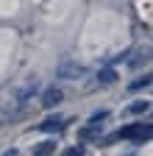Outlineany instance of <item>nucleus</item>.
<instances>
[{"label":"nucleus","mask_w":153,"mask_h":156,"mask_svg":"<svg viewBox=\"0 0 153 156\" xmlns=\"http://www.w3.org/2000/svg\"><path fill=\"white\" fill-rule=\"evenodd\" d=\"M148 109H150V103H148V101H142V103L128 106V114H142V112H148Z\"/></svg>","instance_id":"6"},{"label":"nucleus","mask_w":153,"mask_h":156,"mask_svg":"<svg viewBox=\"0 0 153 156\" xmlns=\"http://www.w3.org/2000/svg\"><path fill=\"white\" fill-rule=\"evenodd\" d=\"M3 156H17V153H14V151H6V153H3Z\"/></svg>","instance_id":"10"},{"label":"nucleus","mask_w":153,"mask_h":156,"mask_svg":"<svg viewBox=\"0 0 153 156\" xmlns=\"http://www.w3.org/2000/svg\"><path fill=\"white\" fill-rule=\"evenodd\" d=\"M117 134H120V140H131V136H137V134H142L145 140H148V134H150V126H145V128H142V126H125V128H120Z\"/></svg>","instance_id":"1"},{"label":"nucleus","mask_w":153,"mask_h":156,"mask_svg":"<svg viewBox=\"0 0 153 156\" xmlns=\"http://www.w3.org/2000/svg\"><path fill=\"white\" fill-rule=\"evenodd\" d=\"M106 117H109V112H98V114L89 117V123H100V120H106Z\"/></svg>","instance_id":"8"},{"label":"nucleus","mask_w":153,"mask_h":156,"mask_svg":"<svg viewBox=\"0 0 153 156\" xmlns=\"http://www.w3.org/2000/svg\"><path fill=\"white\" fill-rule=\"evenodd\" d=\"M59 75H61V78H81L84 70H81L78 64H64V67L59 70Z\"/></svg>","instance_id":"2"},{"label":"nucleus","mask_w":153,"mask_h":156,"mask_svg":"<svg viewBox=\"0 0 153 156\" xmlns=\"http://www.w3.org/2000/svg\"><path fill=\"white\" fill-rule=\"evenodd\" d=\"M148 84H150V75H145V78H142V81H134L128 92H139V89H142V87H148Z\"/></svg>","instance_id":"7"},{"label":"nucleus","mask_w":153,"mask_h":156,"mask_svg":"<svg viewBox=\"0 0 153 156\" xmlns=\"http://www.w3.org/2000/svg\"><path fill=\"white\" fill-rule=\"evenodd\" d=\"M81 153H84V151H81V148H70V151H67V153H64V156H81Z\"/></svg>","instance_id":"9"},{"label":"nucleus","mask_w":153,"mask_h":156,"mask_svg":"<svg viewBox=\"0 0 153 156\" xmlns=\"http://www.w3.org/2000/svg\"><path fill=\"white\" fill-rule=\"evenodd\" d=\"M59 101H61V92L59 89H47L45 92V106H56Z\"/></svg>","instance_id":"4"},{"label":"nucleus","mask_w":153,"mask_h":156,"mask_svg":"<svg viewBox=\"0 0 153 156\" xmlns=\"http://www.w3.org/2000/svg\"><path fill=\"white\" fill-rule=\"evenodd\" d=\"M53 151H56V142H50V140H47V142H39V145L33 148V156H50Z\"/></svg>","instance_id":"3"},{"label":"nucleus","mask_w":153,"mask_h":156,"mask_svg":"<svg viewBox=\"0 0 153 156\" xmlns=\"http://www.w3.org/2000/svg\"><path fill=\"white\" fill-rule=\"evenodd\" d=\"M114 78H117V73H114L111 67H106V70H100V73H98V81H103V84H111Z\"/></svg>","instance_id":"5"}]
</instances>
